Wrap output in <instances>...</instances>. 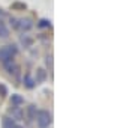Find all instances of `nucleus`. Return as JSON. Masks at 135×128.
Here are the masks:
<instances>
[{
  "label": "nucleus",
  "mask_w": 135,
  "mask_h": 128,
  "mask_svg": "<svg viewBox=\"0 0 135 128\" xmlns=\"http://www.w3.org/2000/svg\"><path fill=\"white\" fill-rule=\"evenodd\" d=\"M3 68H5L11 75H14V77H17V79H18V75H20V66L14 62V59L8 60V62H3Z\"/></svg>",
  "instance_id": "3"
},
{
  "label": "nucleus",
  "mask_w": 135,
  "mask_h": 128,
  "mask_svg": "<svg viewBox=\"0 0 135 128\" xmlns=\"http://www.w3.org/2000/svg\"><path fill=\"white\" fill-rule=\"evenodd\" d=\"M2 17H6V12L3 9H0V18H2Z\"/></svg>",
  "instance_id": "17"
},
{
  "label": "nucleus",
  "mask_w": 135,
  "mask_h": 128,
  "mask_svg": "<svg viewBox=\"0 0 135 128\" xmlns=\"http://www.w3.org/2000/svg\"><path fill=\"white\" fill-rule=\"evenodd\" d=\"M35 119H36L39 128H47L50 124H51V115H50V112H47V110H38Z\"/></svg>",
  "instance_id": "2"
},
{
  "label": "nucleus",
  "mask_w": 135,
  "mask_h": 128,
  "mask_svg": "<svg viewBox=\"0 0 135 128\" xmlns=\"http://www.w3.org/2000/svg\"><path fill=\"white\" fill-rule=\"evenodd\" d=\"M11 26H12V29H20V20L18 18H11Z\"/></svg>",
  "instance_id": "14"
},
{
  "label": "nucleus",
  "mask_w": 135,
  "mask_h": 128,
  "mask_svg": "<svg viewBox=\"0 0 135 128\" xmlns=\"http://www.w3.org/2000/svg\"><path fill=\"white\" fill-rule=\"evenodd\" d=\"M0 92H2V97H5V95L8 94V89H6V86L0 84Z\"/></svg>",
  "instance_id": "16"
},
{
  "label": "nucleus",
  "mask_w": 135,
  "mask_h": 128,
  "mask_svg": "<svg viewBox=\"0 0 135 128\" xmlns=\"http://www.w3.org/2000/svg\"><path fill=\"white\" fill-rule=\"evenodd\" d=\"M14 124H17L12 118H3L2 119V128H12Z\"/></svg>",
  "instance_id": "11"
},
{
  "label": "nucleus",
  "mask_w": 135,
  "mask_h": 128,
  "mask_svg": "<svg viewBox=\"0 0 135 128\" xmlns=\"http://www.w3.org/2000/svg\"><path fill=\"white\" fill-rule=\"evenodd\" d=\"M12 128H23V127H21V125H18V124H14V127H12Z\"/></svg>",
  "instance_id": "18"
},
{
  "label": "nucleus",
  "mask_w": 135,
  "mask_h": 128,
  "mask_svg": "<svg viewBox=\"0 0 135 128\" xmlns=\"http://www.w3.org/2000/svg\"><path fill=\"white\" fill-rule=\"evenodd\" d=\"M9 36V29L3 20H0V38H8Z\"/></svg>",
  "instance_id": "8"
},
{
  "label": "nucleus",
  "mask_w": 135,
  "mask_h": 128,
  "mask_svg": "<svg viewBox=\"0 0 135 128\" xmlns=\"http://www.w3.org/2000/svg\"><path fill=\"white\" fill-rule=\"evenodd\" d=\"M11 113H12V119L14 121H21V119L24 118V113H23V110L17 106H12L11 108Z\"/></svg>",
  "instance_id": "4"
},
{
  "label": "nucleus",
  "mask_w": 135,
  "mask_h": 128,
  "mask_svg": "<svg viewBox=\"0 0 135 128\" xmlns=\"http://www.w3.org/2000/svg\"><path fill=\"white\" fill-rule=\"evenodd\" d=\"M21 44L27 48V47H30L33 44V38H30L29 35H21Z\"/></svg>",
  "instance_id": "12"
},
{
  "label": "nucleus",
  "mask_w": 135,
  "mask_h": 128,
  "mask_svg": "<svg viewBox=\"0 0 135 128\" xmlns=\"http://www.w3.org/2000/svg\"><path fill=\"white\" fill-rule=\"evenodd\" d=\"M36 112H38V110H36V107H35V106H29V107H27V112H26V113H27V121H29V122L35 121Z\"/></svg>",
  "instance_id": "9"
},
{
  "label": "nucleus",
  "mask_w": 135,
  "mask_h": 128,
  "mask_svg": "<svg viewBox=\"0 0 135 128\" xmlns=\"http://www.w3.org/2000/svg\"><path fill=\"white\" fill-rule=\"evenodd\" d=\"M45 79H47V71H45V69H42V68H39L38 71H36V79H35L36 84L45 81Z\"/></svg>",
  "instance_id": "7"
},
{
  "label": "nucleus",
  "mask_w": 135,
  "mask_h": 128,
  "mask_svg": "<svg viewBox=\"0 0 135 128\" xmlns=\"http://www.w3.org/2000/svg\"><path fill=\"white\" fill-rule=\"evenodd\" d=\"M33 27V23L30 18H24V20H20V29H23L24 32H29Z\"/></svg>",
  "instance_id": "6"
},
{
  "label": "nucleus",
  "mask_w": 135,
  "mask_h": 128,
  "mask_svg": "<svg viewBox=\"0 0 135 128\" xmlns=\"http://www.w3.org/2000/svg\"><path fill=\"white\" fill-rule=\"evenodd\" d=\"M11 8H12V9H26V8H27V5H26V3H20V2H15L14 5L11 6Z\"/></svg>",
  "instance_id": "13"
},
{
  "label": "nucleus",
  "mask_w": 135,
  "mask_h": 128,
  "mask_svg": "<svg viewBox=\"0 0 135 128\" xmlns=\"http://www.w3.org/2000/svg\"><path fill=\"white\" fill-rule=\"evenodd\" d=\"M38 26H39V27H50V26H51V23H50L48 20H41Z\"/></svg>",
  "instance_id": "15"
},
{
  "label": "nucleus",
  "mask_w": 135,
  "mask_h": 128,
  "mask_svg": "<svg viewBox=\"0 0 135 128\" xmlns=\"http://www.w3.org/2000/svg\"><path fill=\"white\" fill-rule=\"evenodd\" d=\"M18 53V48H17V45H6L3 48H0V60H2V63L3 62H8V60H12L17 56Z\"/></svg>",
  "instance_id": "1"
},
{
  "label": "nucleus",
  "mask_w": 135,
  "mask_h": 128,
  "mask_svg": "<svg viewBox=\"0 0 135 128\" xmlns=\"http://www.w3.org/2000/svg\"><path fill=\"white\" fill-rule=\"evenodd\" d=\"M23 83H24V86L27 89H32V88H35L36 81H35V79L29 74V72H27V74H24V77H23Z\"/></svg>",
  "instance_id": "5"
},
{
  "label": "nucleus",
  "mask_w": 135,
  "mask_h": 128,
  "mask_svg": "<svg viewBox=\"0 0 135 128\" xmlns=\"http://www.w3.org/2000/svg\"><path fill=\"white\" fill-rule=\"evenodd\" d=\"M11 103H12V106H17V107H20L21 104H24V98L21 97V95H12L11 97Z\"/></svg>",
  "instance_id": "10"
}]
</instances>
